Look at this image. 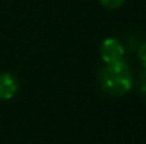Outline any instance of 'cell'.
<instances>
[{
    "instance_id": "cell-5",
    "label": "cell",
    "mask_w": 146,
    "mask_h": 144,
    "mask_svg": "<svg viewBox=\"0 0 146 144\" xmlns=\"http://www.w3.org/2000/svg\"><path fill=\"white\" fill-rule=\"evenodd\" d=\"M138 57H139V61L142 64V66L146 69V43L142 44L139 47V51H138Z\"/></svg>"
},
{
    "instance_id": "cell-2",
    "label": "cell",
    "mask_w": 146,
    "mask_h": 144,
    "mask_svg": "<svg viewBox=\"0 0 146 144\" xmlns=\"http://www.w3.org/2000/svg\"><path fill=\"white\" fill-rule=\"evenodd\" d=\"M99 54L106 64H113L122 61L125 49L116 38H106L99 47Z\"/></svg>"
},
{
    "instance_id": "cell-3",
    "label": "cell",
    "mask_w": 146,
    "mask_h": 144,
    "mask_svg": "<svg viewBox=\"0 0 146 144\" xmlns=\"http://www.w3.org/2000/svg\"><path fill=\"white\" fill-rule=\"evenodd\" d=\"M19 91V84L11 74H0V100H10Z\"/></svg>"
},
{
    "instance_id": "cell-1",
    "label": "cell",
    "mask_w": 146,
    "mask_h": 144,
    "mask_svg": "<svg viewBox=\"0 0 146 144\" xmlns=\"http://www.w3.org/2000/svg\"><path fill=\"white\" fill-rule=\"evenodd\" d=\"M99 85L105 93L113 97L128 93L132 86V72L128 64L123 59L106 64V66L99 71Z\"/></svg>"
},
{
    "instance_id": "cell-4",
    "label": "cell",
    "mask_w": 146,
    "mask_h": 144,
    "mask_svg": "<svg viewBox=\"0 0 146 144\" xmlns=\"http://www.w3.org/2000/svg\"><path fill=\"white\" fill-rule=\"evenodd\" d=\"M99 1H101V3H102V6H105L106 9L113 10V9L121 7V6L123 4V1H125V0H99Z\"/></svg>"
},
{
    "instance_id": "cell-6",
    "label": "cell",
    "mask_w": 146,
    "mask_h": 144,
    "mask_svg": "<svg viewBox=\"0 0 146 144\" xmlns=\"http://www.w3.org/2000/svg\"><path fill=\"white\" fill-rule=\"evenodd\" d=\"M139 91L142 95H146V69L139 76Z\"/></svg>"
}]
</instances>
